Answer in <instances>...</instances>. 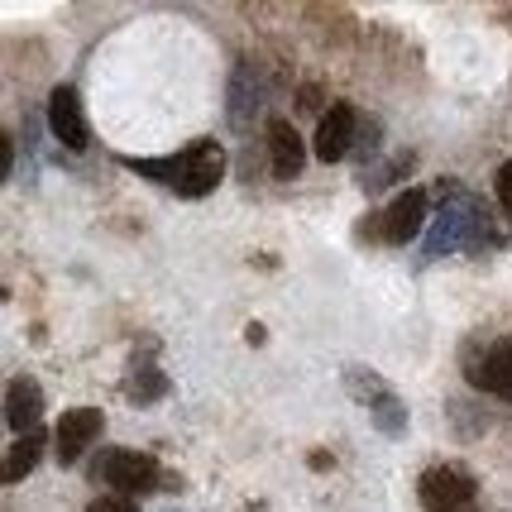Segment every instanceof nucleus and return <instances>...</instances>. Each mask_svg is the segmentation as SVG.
I'll use <instances>...</instances> for the list:
<instances>
[{"label": "nucleus", "mask_w": 512, "mask_h": 512, "mask_svg": "<svg viewBox=\"0 0 512 512\" xmlns=\"http://www.w3.org/2000/svg\"><path fill=\"white\" fill-rule=\"evenodd\" d=\"M130 168L139 178H154V182H168L178 197H211L216 192V182L225 178V149L216 139H197V144H187L182 154L173 158H130Z\"/></svg>", "instance_id": "nucleus-1"}, {"label": "nucleus", "mask_w": 512, "mask_h": 512, "mask_svg": "<svg viewBox=\"0 0 512 512\" xmlns=\"http://www.w3.org/2000/svg\"><path fill=\"white\" fill-rule=\"evenodd\" d=\"M484 230H489V221H484V211L474 206L469 197H450L441 211H436V221H431V230L422 235V259H441V254H455V249H469L484 240Z\"/></svg>", "instance_id": "nucleus-2"}, {"label": "nucleus", "mask_w": 512, "mask_h": 512, "mask_svg": "<svg viewBox=\"0 0 512 512\" xmlns=\"http://www.w3.org/2000/svg\"><path fill=\"white\" fill-rule=\"evenodd\" d=\"M101 479H106L115 493H149L158 484V465L149 455H139V450L115 446L101 455Z\"/></svg>", "instance_id": "nucleus-3"}, {"label": "nucleus", "mask_w": 512, "mask_h": 512, "mask_svg": "<svg viewBox=\"0 0 512 512\" xmlns=\"http://www.w3.org/2000/svg\"><path fill=\"white\" fill-rule=\"evenodd\" d=\"M345 379H350V393L374 412V426H379V431H388V436H402V431H407V407L393 398V388H383L379 379H369L364 369H350Z\"/></svg>", "instance_id": "nucleus-4"}, {"label": "nucleus", "mask_w": 512, "mask_h": 512, "mask_svg": "<svg viewBox=\"0 0 512 512\" xmlns=\"http://www.w3.org/2000/svg\"><path fill=\"white\" fill-rule=\"evenodd\" d=\"M422 508L426 512H450V508H474V479L460 469H426L422 474Z\"/></svg>", "instance_id": "nucleus-5"}, {"label": "nucleus", "mask_w": 512, "mask_h": 512, "mask_svg": "<svg viewBox=\"0 0 512 512\" xmlns=\"http://www.w3.org/2000/svg\"><path fill=\"white\" fill-rule=\"evenodd\" d=\"M359 115L350 106H331V111L321 115V125H316V158L321 163H340L345 154H355L359 144Z\"/></svg>", "instance_id": "nucleus-6"}, {"label": "nucleus", "mask_w": 512, "mask_h": 512, "mask_svg": "<svg viewBox=\"0 0 512 512\" xmlns=\"http://www.w3.org/2000/svg\"><path fill=\"white\" fill-rule=\"evenodd\" d=\"M469 379L479 383L484 393H498L503 402H512V335L493 340L489 350L469 364Z\"/></svg>", "instance_id": "nucleus-7"}, {"label": "nucleus", "mask_w": 512, "mask_h": 512, "mask_svg": "<svg viewBox=\"0 0 512 512\" xmlns=\"http://www.w3.org/2000/svg\"><path fill=\"white\" fill-rule=\"evenodd\" d=\"M48 125H53V134L63 139L67 149H87V115H82V96L72 87H58L53 96H48Z\"/></svg>", "instance_id": "nucleus-8"}, {"label": "nucleus", "mask_w": 512, "mask_h": 512, "mask_svg": "<svg viewBox=\"0 0 512 512\" xmlns=\"http://www.w3.org/2000/svg\"><path fill=\"white\" fill-rule=\"evenodd\" d=\"M101 436V412L96 407H72L63 422H58V460L63 465H77V455Z\"/></svg>", "instance_id": "nucleus-9"}, {"label": "nucleus", "mask_w": 512, "mask_h": 512, "mask_svg": "<svg viewBox=\"0 0 512 512\" xmlns=\"http://www.w3.org/2000/svg\"><path fill=\"white\" fill-rule=\"evenodd\" d=\"M426 225V192L422 187H407L398 192V201L388 206V216H383V230H388V240L393 245H407V240H417V230Z\"/></svg>", "instance_id": "nucleus-10"}, {"label": "nucleus", "mask_w": 512, "mask_h": 512, "mask_svg": "<svg viewBox=\"0 0 512 512\" xmlns=\"http://www.w3.org/2000/svg\"><path fill=\"white\" fill-rule=\"evenodd\" d=\"M39 417H44V393H39V383H34V379H15L10 388H5V422H10V431L34 436Z\"/></svg>", "instance_id": "nucleus-11"}, {"label": "nucleus", "mask_w": 512, "mask_h": 512, "mask_svg": "<svg viewBox=\"0 0 512 512\" xmlns=\"http://www.w3.org/2000/svg\"><path fill=\"white\" fill-rule=\"evenodd\" d=\"M268 163H273L278 178H297L302 163H307V149H302V139L288 120H268Z\"/></svg>", "instance_id": "nucleus-12"}, {"label": "nucleus", "mask_w": 512, "mask_h": 512, "mask_svg": "<svg viewBox=\"0 0 512 512\" xmlns=\"http://www.w3.org/2000/svg\"><path fill=\"white\" fill-rule=\"evenodd\" d=\"M39 460H44V436H39V431H34V436H20L15 446L5 450V465H0V479H5V484H20L24 474H29L34 465H39Z\"/></svg>", "instance_id": "nucleus-13"}, {"label": "nucleus", "mask_w": 512, "mask_h": 512, "mask_svg": "<svg viewBox=\"0 0 512 512\" xmlns=\"http://www.w3.org/2000/svg\"><path fill=\"white\" fill-rule=\"evenodd\" d=\"M230 87H235V96H230V115L245 125L249 115L259 111V82H254L249 67H240V77H230Z\"/></svg>", "instance_id": "nucleus-14"}, {"label": "nucleus", "mask_w": 512, "mask_h": 512, "mask_svg": "<svg viewBox=\"0 0 512 512\" xmlns=\"http://www.w3.org/2000/svg\"><path fill=\"white\" fill-rule=\"evenodd\" d=\"M168 393V383H163V374H134V383H130V398L134 402H154V398H163Z\"/></svg>", "instance_id": "nucleus-15"}, {"label": "nucleus", "mask_w": 512, "mask_h": 512, "mask_svg": "<svg viewBox=\"0 0 512 512\" xmlns=\"http://www.w3.org/2000/svg\"><path fill=\"white\" fill-rule=\"evenodd\" d=\"M493 192H498V206H503V211H512V158L498 168V173H493Z\"/></svg>", "instance_id": "nucleus-16"}, {"label": "nucleus", "mask_w": 512, "mask_h": 512, "mask_svg": "<svg viewBox=\"0 0 512 512\" xmlns=\"http://www.w3.org/2000/svg\"><path fill=\"white\" fill-rule=\"evenodd\" d=\"M87 512H139V508H134L130 498H115V493H111V498H96Z\"/></svg>", "instance_id": "nucleus-17"}, {"label": "nucleus", "mask_w": 512, "mask_h": 512, "mask_svg": "<svg viewBox=\"0 0 512 512\" xmlns=\"http://www.w3.org/2000/svg\"><path fill=\"white\" fill-rule=\"evenodd\" d=\"M450 512H479V508H450Z\"/></svg>", "instance_id": "nucleus-18"}]
</instances>
